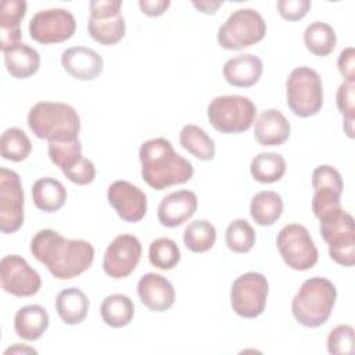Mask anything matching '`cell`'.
Here are the masks:
<instances>
[{
    "label": "cell",
    "mask_w": 355,
    "mask_h": 355,
    "mask_svg": "<svg viewBox=\"0 0 355 355\" xmlns=\"http://www.w3.org/2000/svg\"><path fill=\"white\" fill-rule=\"evenodd\" d=\"M148 259L153 266L162 270H171L180 261V250L172 239L159 237L151 241L148 248Z\"/></svg>",
    "instance_id": "obj_34"
},
{
    "label": "cell",
    "mask_w": 355,
    "mask_h": 355,
    "mask_svg": "<svg viewBox=\"0 0 355 355\" xmlns=\"http://www.w3.org/2000/svg\"><path fill=\"white\" fill-rule=\"evenodd\" d=\"M31 254L60 280L78 277L94 261V247L89 241L65 239L51 229H42L32 237Z\"/></svg>",
    "instance_id": "obj_1"
},
{
    "label": "cell",
    "mask_w": 355,
    "mask_h": 355,
    "mask_svg": "<svg viewBox=\"0 0 355 355\" xmlns=\"http://www.w3.org/2000/svg\"><path fill=\"white\" fill-rule=\"evenodd\" d=\"M179 141L186 151L201 161H211L215 157L214 140L197 125H184L179 133Z\"/></svg>",
    "instance_id": "obj_29"
},
{
    "label": "cell",
    "mask_w": 355,
    "mask_h": 355,
    "mask_svg": "<svg viewBox=\"0 0 355 355\" xmlns=\"http://www.w3.org/2000/svg\"><path fill=\"white\" fill-rule=\"evenodd\" d=\"M26 14V1L3 0L0 6V47L6 51L21 43V21Z\"/></svg>",
    "instance_id": "obj_22"
},
{
    "label": "cell",
    "mask_w": 355,
    "mask_h": 355,
    "mask_svg": "<svg viewBox=\"0 0 355 355\" xmlns=\"http://www.w3.org/2000/svg\"><path fill=\"white\" fill-rule=\"evenodd\" d=\"M266 35V22L254 8L233 11L218 29V43L226 50H241L261 42Z\"/></svg>",
    "instance_id": "obj_8"
},
{
    "label": "cell",
    "mask_w": 355,
    "mask_h": 355,
    "mask_svg": "<svg viewBox=\"0 0 355 355\" xmlns=\"http://www.w3.org/2000/svg\"><path fill=\"white\" fill-rule=\"evenodd\" d=\"M216 240V229L215 226L205 220V219H197L190 222L184 232H183V241L184 245L196 254L207 252L211 250Z\"/></svg>",
    "instance_id": "obj_32"
},
{
    "label": "cell",
    "mask_w": 355,
    "mask_h": 355,
    "mask_svg": "<svg viewBox=\"0 0 355 355\" xmlns=\"http://www.w3.org/2000/svg\"><path fill=\"white\" fill-rule=\"evenodd\" d=\"M32 143L28 135L19 128H8L0 139V153L4 159L21 162L29 157Z\"/></svg>",
    "instance_id": "obj_33"
},
{
    "label": "cell",
    "mask_w": 355,
    "mask_h": 355,
    "mask_svg": "<svg viewBox=\"0 0 355 355\" xmlns=\"http://www.w3.org/2000/svg\"><path fill=\"white\" fill-rule=\"evenodd\" d=\"M62 173L69 182H72L75 184H79V186H85V184H89L94 180L96 168H94V164L90 159L82 157L73 166L68 168Z\"/></svg>",
    "instance_id": "obj_39"
},
{
    "label": "cell",
    "mask_w": 355,
    "mask_h": 355,
    "mask_svg": "<svg viewBox=\"0 0 355 355\" xmlns=\"http://www.w3.org/2000/svg\"><path fill=\"white\" fill-rule=\"evenodd\" d=\"M276 244L284 263L294 270H308L319 259L313 239L304 225L288 223L282 227Z\"/></svg>",
    "instance_id": "obj_9"
},
{
    "label": "cell",
    "mask_w": 355,
    "mask_h": 355,
    "mask_svg": "<svg viewBox=\"0 0 355 355\" xmlns=\"http://www.w3.org/2000/svg\"><path fill=\"white\" fill-rule=\"evenodd\" d=\"M143 180L155 190L189 182L194 175L193 164L178 154L164 137L144 141L139 150Z\"/></svg>",
    "instance_id": "obj_2"
},
{
    "label": "cell",
    "mask_w": 355,
    "mask_h": 355,
    "mask_svg": "<svg viewBox=\"0 0 355 355\" xmlns=\"http://www.w3.org/2000/svg\"><path fill=\"white\" fill-rule=\"evenodd\" d=\"M51 162L62 172L73 166L82 158V144L79 139L65 141H50L47 148Z\"/></svg>",
    "instance_id": "obj_36"
},
{
    "label": "cell",
    "mask_w": 355,
    "mask_h": 355,
    "mask_svg": "<svg viewBox=\"0 0 355 355\" xmlns=\"http://www.w3.org/2000/svg\"><path fill=\"white\" fill-rule=\"evenodd\" d=\"M312 187L316 190H329L341 194L344 184L340 172L330 165H319L312 172Z\"/></svg>",
    "instance_id": "obj_38"
},
{
    "label": "cell",
    "mask_w": 355,
    "mask_h": 355,
    "mask_svg": "<svg viewBox=\"0 0 355 355\" xmlns=\"http://www.w3.org/2000/svg\"><path fill=\"white\" fill-rule=\"evenodd\" d=\"M287 105L300 118L316 115L323 105L320 75L309 67L294 68L286 80Z\"/></svg>",
    "instance_id": "obj_5"
},
{
    "label": "cell",
    "mask_w": 355,
    "mask_h": 355,
    "mask_svg": "<svg viewBox=\"0 0 355 355\" xmlns=\"http://www.w3.org/2000/svg\"><path fill=\"white\" fill-rule=\"evenodd\" d=\"M89 298L78 287L61 290L55 297V311L61 320L67 324H79L89 312Z\"/></svg>",
    "instance_id": "obj_25"
},
{
    "label": "cell",
    "mask_w": 355,
    "mask_h": 355,
    "mask_svg": "<svg viewBox=\"0 0 355 355\" xmlns=\"http://www.w3.org/2000/svg\"><path fill=\"white\" fill-rule=\"evenodd\" d=\"M320 236L329 245L330 258L341 266L355 263V226L351 214L341 208L319 218Z\"/></svg>",
    "instance_id": "obj_7"
},
{
    "label": "cell",
    "mask_w": 355,
    "mask_h": 355,
    "mask_svg": "<svg viewBox=\"0 0 355 355\" xmlns=\"http://www.w3.org/2000/svg\"><path fill=\"white\" fill-rule=\"evenodd\" d=\"M37 354V351L36 349H33V348H31V347H28V345H21V344H14L12 347H10L8 349H6V352H4V355H8V354Z\"/></svg>",
    "instance_id": "obj_45"
},
{
    "label": "cell",
    "mask_w": 355,
    "mask_h": 355,
    "mask_svg": "<svg viewBox=\"0 0 355 355\" xmlns=\"http://www.w3.org/2000/svg\"><path fill=\"white\" fill-rule=\"evenodd\" d=\"M107 198L118 216L125 222L137 223L147 214L146 194L126 180L112 182L108 187Z\"/></svg>",
    "instance_id": "obj_16"
},
{
    "label": "cell",
    "mask_w": 355,
    "mask_h": 355,
    "mask_svg": "<svg viewBox=\"0 0 355 355\" xmlns=\"http://www.w3.org/2000/svg\"><path fill=\"white\" fill-rule=\"evenodd\" d=\"M355 82H343L338 86L336 103L340 114L344 116V119H355Z\"/></svg>",
    "instance_id": "obj_40"
},
{
    "label": "cell",
    "mask_w": 355,
    "mask_h": 355,
    "mask_svg": "<svg viewBox=\"0 0 355 355\" xmlns=\"http://www.w3.org/2000/svg\"><path fill=\"white\" fill-rule=\"evenodd\" d=\"M61 65L78 80H93L103 72V57L93 49L73 46L62 51Z\"/></svg>",
    "instance_id": "obj_19"
},
{
    "label": "cell",
    "mask_w": 355,
    "mask_h": 355,
    "mask_svg": "<svg viewBox=\"0 0 355 355\" xmlns=\"http://www.w3.org/2000/svg\"><path fill=\"white\" fill-rule=\"evenodd\" d=\"M291 133L287 118L276 108L259 114L254 126V137L261 146H282Z\"/></svg>",
    "instance_id": "obj_20"
},
{
    "label": "cell",
    "mask_w": 355,
    "mask_h": 355,
    "mask_svg": "<svg viewBox=\"0 0 355 355\" xmlns=\"http://www.w3.org/2000/svg\"><path fill=\"white\" fill-rule=\"evenodd\" d=\"M32 200L37 209L51 214L64 207L67 201V189L54 178H40L32 186Z\"/></svg>",
    "instance_id": "obj_26"
},
{
    "label": "cell",
    "mask_w": 355,
    "mask_h": 355,
    "mask_svg": "<svg viewBox=\"0 0 355 355\" xmlns=\"http://www.w3.org/2000/svg\"><path fill=\"white\" fill-rule=\"evenodd\" d=\"M24 223V190L19 175L11 169H0V230L11 234Z\"/></svg>",
    "instance_id": "obj_13"
},
{
    "label": "cell",
    "mask_w": 355,
    "mask_h": 355,
    "mask_svg": "<svg viewBox=\"0 0 355 355\" xmlns=\"http://www.w3.org/2000/svg\"><path fill=\"white\" fill-rule=\"evenodd\" d=\"M257 107L244 96H218L208 104L207 115L212 128L225 135L247 132L255 121Z\"/></svg>",
    "instance_id": "obj_6"
},
{
    "label": "cell",
    "mask_w": 355,
    "mask_h": 355,
    "mask_svg": "<svg viewBox=\"0 0 355 355\" xmlns=\"http://www.w3.org/2000/svg\"><path fill=\"white\" fill-rule=\"evenodd\" d=\"M338 72L344 78V82H355V50L354 47L344 49L337 60Z\"/></svg>",
    "instance_id": "obj_42"
},
{
    "label": "cell",
    "mask_w": 355,
    "mask_h": 355,
    "mask_svg": "<svg viewBox=\"0 0 355 355\" xmlns=\"http://www.w3.org/2000/svg\"><path fill=\"white\" fill-rule=\"evenodd\" d=\"M137 295L144 306L154 312H165L175 302L172 283L159 273H146L137 283Z\"/></svg>",
    "instance_id": "obj_18"
},
{
    "label": "cell",
    "mask_w": 355,
    "mask_h": 355,
    "mask_svg": "<svg viewBox=\"0 0 355 355\" xmlns=\"http://www.w3.org/2000/svg\"><path fill=\"white\" fill-rule=\"evenodd\" d=\"M263 64L254 54H239L223 65L225 80L234 87H251L261 79Z\"/></svg>",
    "instance_id": "obj_21"
},
{
    "label": "cell",
    "mask_w": 355,
    "mask_h": 355,
    "mask_svg": "<svg viewBox=\"0 0 355 355\" xmlns=\"http://www.w3.org/2000/svg\"><path fill=\"white\" fill-rule=\"evenodd\" d=\"M250 171L257 182L275 183L286 173V159L277 153H259L252 158Z\"/></svg>",
    "instance_id": "obj_31"
},
{
    "label": "cell",
    "mask_w": 355,
    "mask_h": 355,
    "mask_svg": "<svg viewBox=\"0 0 355 355\" xmlns=\"http://www.w3.org/2000/svg\"><path fill=\"white\" fill-rule=\"evenodd\" d=\"M32 133L50 141L75 140L80 132V118L73 107L58 101H39L28 112Z\"/></svg>",
    "instance_id": "obj_3"
},
{
    "label": "cell",
    "mask_w": 355,
    "mask_h": 355,
    "mask_svg": "<svg viewBox=\"0 0 355 355\" xmlns=\"http://www.w3.org/2000/svg\"><path fill=\"white\" fill-rule=\"evenodd\" d=\"M103 322L114 329L128 326L135 316V304L125 294H111L100 305Z\"/></svg>",
    "instance_id": "obj_28"
},
{
    "label": "cell",
    "mask_w": 355,
    "mask_h": 355,
    "mask_svg": "<svg viewBox=\"0 0 355 355\" xmlns=\"http://www.w3.org/2000/svg\"><path fill=\"white\" fill-rule=\"evenodd\" d=\"M198 198L191 190H178L166 194L158 205V220L165 227H178L197 211Z\"/></svg>",
    "instance_id": "obj_17"
},
{
    "label": "cell",
    "mask_w": 355,
    "mask_h": 355,
    "mask_svg": "<svg viewBox=\"0 0 355 355\" xmlns=\"http://www.w3.org/2000/svg\"><path fill=\"white\" fill-rule=\"evenodd\" d=\"M141 258V243L133 234H119L107 247L103 269L112 279L128 277Z\"/></svg>",
    "instance_id": "obj_14"
},
{
    "label": "cell",
    "mask_w": 355,
    "mask_h": 355,
    "mask_svg": "<svg viewBox=\"0 0 355 355\" xmlns=\"http://www.w3.org/2000/svg\"><path fill=\"white\" fill-rule=\"evenodd\" d=\"M276 8L280 17L286 21L302 19L311 8L309 0H279Z\"/></svg>",
    "instance_id": "obj_41"
},
{
    "label": "cell",
    "mask_w": 355,
    "mask_h": 355,
    "mask_svg": "<svg viewBox=\"0 0 355 355\" xmlns=\"http://www.w3.org/2000/svg\"><path fill=\"white\" fill-rule=\"evenodd\" d=\"M121 0L90 1L87 31L93 40L103 46H114L125 36V19L121 14Z\"/></svg>",
    "instance_id": "obj_11"
},
{
    "label": "cell",
    "mask_w": 355,
    "mask_h": 355,
    "mask_svg": "<svg viewBox=\"0 0 355 355\" xmlns=\"http://www.w3.org/2000/svg\"><path fill=\"white\" fill-rule=\"evenodd\" d=\"M327 351L331 355H349L354 351V329L338 324L327 336Z\"/></svg>",
    "instance_id": "obj_37"
},
{
    "label": "cell",
    "mask_w": 355,
    "mask_h": 355,
    "mask_svg": "<svg viewBox=\"0 0 355 355\" xmlns=\"http://www.w3.org/2000/svg\"><path fill=\"white\" fill-rule=\"evenodd\" d=\"M3 54L6 69L15 79H28L39 71L40 55L37 50L22 42L3 51Z\"/></svg>",
    "instance_id": "obj_24"
},
{
    "label": "cell",
    "mask_w": 355,
    "mask_h": 355,
    "mask_svg": "<svg viewBox=\"0 0 355 355\" xmlns=\"http://www.w3.org/2000/svg\"><path fill=\"white\" fill-rule=\"evenodd\" d=\"M1 287L15 297H32L42 287L40 275L19 255H6L0 262Z\"/></svg>",
    "instance_id": "obj_15"
},
{
    "label": "cell",
    "mask_w": 355,
    "mask_h": 355,
    "mask_svg": "<svg viewBox=\"0 0 355 355\" xmlns=\"http://www.w3.org/2000/svg\"><path fill=\"white\" fill-rule=\"evenodd\" d=\"M50 318L47 311L37 304L21 306L14 316V329L18 337L26 341L39 340L47 330Z\"/></svg>",
    "instance_id": "obj_23"
},
{
    "label": "cell",
    "mask_w": 355,
    "mask_h": 355,
    "mask_svg": "<svg viewBox=\"0 0 355 355\" xmlns=\"http://www.w3.org/2000/svg\"><path fill=\"white\" fill-rule=\"evenodd\" d=\"M269 293V283L262 273L247 272L239 276L230 290L233 311L245 319H254L263 313Z\"/></svg>",
    "instance_id": "obj_10"
},
{
    "label": "cell",
    "mask_w": 355,
    "mask_h": 355,
    "mask_svg": "<svg viewBox=\"0 0 355 355\" xmlns=\"http://www.w3.org/2000/svg\"><path fill=\"white\" fill-rule=\"evenodd\" d=\"M171 6L169 0H140L139 7L143 14L148 17L162 15Z\"/></svg>",
    "instance_id": "obj_43"
},
{
    "label": "cell",
    "mask_w": 355,
    "mask_h": 355,
    "mask_svg": "<svg viewBox=\"0 0 355 355\" xmlns=\"http://www.w3.org/2000/svg\"><path fill=\"white\" fill-rule=\"evenodd\" d=\"M336 298V286L329 279L319 276L306 279L293 298V316L305 327H319L330 318Z\"/></svg>",
    "instance_id": "obj_4"
},
{
    "label": "cell",
    "mask_w": 355,
    "mask_h": 355,
    "mask_svg": "<svg viewBox=\"0 0 355 355\" xmlns=\"http://www.w3.org/2000/svg\"><path fill=\"white\" fill-rule=\"evenodd\" d=\"M337 43L334 29L322 21L311 22L304 31V44L309 53L318 57H326L333 53Z\"/></svg>",
    "instance_id": "obj_30"
},
{
    "label": "cell",
    "mask_w": 355,
    "mask_h": 355,
    "mask_svg": "<svg viewBox=\"0 0 355 355\" xmlns=\"http://www.w3.org/2000/svg\"><path fill=\"white\" fill-rule=\"evenodd\" d=\"M75 31V17L65 8L40 10L29 21L31 37L42 44L65 42L73 36Z\"/></svg>",
    "instance_id": "obj_12"
},
{
    "label": "cell",
    "mask_w": 355,
    "mask_h": 355,
    "mask_svg": "<svg viewBox=\"0 0 355 355\" xmlns=\"http://www.w3.org/2000/svg\"><path fill=\"white\" fill-rule=\"evenodd\" d=\"M193 6L204 14H215L218 8L222 6V1H214V0H201V1H193Z\"/></svg>",
    "instance_id": "obj_44"
},
{
    "label": "cell",
    "mask_w": 355,
    "mask_h": 355,
    "mask_svg": "<svg viewBox=\"0 0 355 355\" xmlns=\"http://www.w3.org/2000/svg\"><path fill=\"white\" fill-rule=\"evenodd\" d=\"M255 239L254 227L245 219H234L229 223L225 233L227 248L237 254H245L251 251L255 244Z\"/></svg>",
    "instance_id": "obj_35"
},
{
    "label": "cell",
    "mask_w": 355,
    "mask_h": 355,
    "mask_svg": "<svg viewBox=\"0 0 355 355\" xmlns=\"http://www.w3.org/2000/svg\"><path fill=\"white\" fill-rule=\"evenodd\" d=\"M283 198L273 190L257 193L250 204V215L259 226H272L283 214Z\"/></svg>",
    "instance_id": "obj_27"
}]
</instances>
